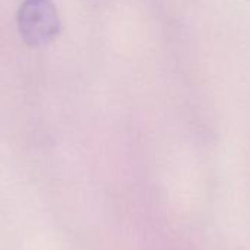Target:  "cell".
<instances>
[{
	"mask_svg": "<svg viewBox=\"0 0 250 250\" xmlns=\"http://www.w3.org/2000/svg\"><path fill=\"white\" fill-rule=\"evenodd\" d=\"M19 28L29 44H42L59 31V18L48 0H25L19 12Z\"/></svg>",
	"mask_w": 250,
	"mask_h": 250,
	"instance_id": "obj_1",
	"label": "cell"
}]
</instances>
